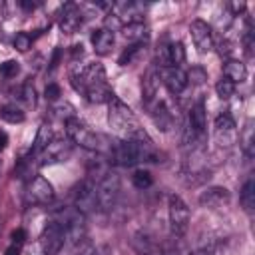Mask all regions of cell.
<instances>
[{
    "label": "cell",
    "instance_id": "obj_7",
    "mask_svg": "<svg viewBox=\"0 0 255 255\" xmlns=\"http://www.w3.org/2000/svg\"><path fill=\"white\" fill-rule=\"evenodd\" d=\"M42 251L44 255H60L64 243H66V233H64V227L60 221L52 219L46 223L44 231H42Z\"/></svg>",
    "mask_w": 255,
    "mask_h": 255
},
{
    "label": "cell",
    "instance_id": "obj_18",
    "mask_svg": "<svg viewBox=\"0 0 255 255\" xmlns=\"http://www.w3.org/2000/svg\"><path fill=\"white\" fill-rule=\"evenodd\" d=\"M141 92H143V104L149 108L157 100V92H159V72L155 68H149L145 72L141 82Z\"/></svg>",
    "mask_w": 255,
    "mask_h": 255
},
{
    "label": "cell",
    "instance_id": "obj_2",
    "mask_svg": "<svg viewBox=\"0 0 255 255\" xmlns=\"http://www.w3.org/2000/svg\"><path fill=\"white\" fill-rule=\"evenodd\" d=\"M153 157V147L147 139H120L110 145V161L122 167H131Z\"/></svg>",
    "mask_w": 255,
    "mask_h": 255
},
{
    "label": "cell",
    "instance_id": "obj_21",
    "mask_svg": "<svg viewBox=\"0 0 255 255\" xmlns=\"http://www.w3.org/2000/svg\"><path fill=\"white\" fill-rule=\"evenodd\" d=\"M223 78H227V80L233 82V84L245 82V78H247V68H245V64L239 62V60H235V58L225 60V64H223Z\"/></svg>",
    "mask_w": 255,
    "mask_h": 255
},
{
    "label": "cell",
    "instance_id": "obj_38",
    "mask_svg": "<svg viewBox=\"0 0 255 255\" xmlns=\"http://www.w3.org/2000/svg\"><path fill=\"white\" fill-rule=\"evenodd\" d=\"M227 8L231 10V16H239L241 12H245L247 4H245V2H231V4L227 6Z\"/></svg>",
    "mask_w": 255,
    "mask_h": 255
},
{
    "label": "cell",
    "instance_id": "obj_26",
    "mask_svg": "<svg viewBox=\"0 0 255 255\" xmlns=\"http://www.w3.org/2000/svg\"><path fill=\"white\" fill-rule=\"evenodd\" d=\"M239 201H241V205H243L245 211H251L253 209V205H255V179L253 177H249L243 183L241 193H239Z\"/></svg>",
    "mask_w": 255,
    "mask_h": 255
},
{
    "label": "cell",
    "instance_id": "obj_28",
    "mask_svg": "<svg viewBox=\"0 0 255 255\" xmlns=\"http://www.w3.org/2000/svg\"><path fill=\"white\" fill-rule=\"evenodd\" d=\"M131 183H133L135 189H147V187H151L153 177L147 169H135L133 175H131Z\"/></svg>",
    "mask_w": 255,
    "mask_h": 255
},
{
    "label": "cell",
    "instance_id": "obj_30",
    "mask_svg": "<svg viewBox=\"0 0 255 255\" xmlns=\"http://www.w3.org/2000/svg\"><path fill=\"white\" fill-rule=\"evenodd\" d=\"M32 42H34V36H30L28 32H16L14 36V48L18 52H28L32 48Z\"/></svg>",
    "mask_w": 255,
    "mask_h": 255
},
{
    "label": "cell",
    "instance_id": "obj_35",
    "mask_svg": "<svg viewBox=\"0 0 255 255\" xmlns=\"http://www.w3.org/2000/svg\"><path fill=\"white\" fill-rule=\"evenodd\" d=\"M44 94H46V100H50V102H58L60 96H62V90H60L58 84H48Z\"/></svg>",
    "mask_w": 255,
    "mask_h": 255
},
{
    "label": "cell",
    "instance_id": "obj_9",
    "mask_svg": "<svg viewBox=\"0 0 255 255\" xmlns=\"http://www.w3.org/2000/svg\"><path fill=\"white\" fill-rule=\"evenodd\" d=\"M26 199H28V203H34V205H46V203H50L54 199V187H52V183L46 177H42V175H34L28 181Z\"/></svg>",
    "mask_w": 255,
    "mask_h": 255
},
{
    "label": "cell",
    "instance_id": "obj_36",
    "mask_svg": "<svg viewBox=\"0 0 255 255\" xmlns=\"http://www.w3.org/2000/svg\"><path fill=\"white\" fill-rule=\"evenodd\" d=\"M24 100H26V104H30V106H34L36 104V92H34V86H32V82H26L24 84Z\"/></svg>",
    "mask_w": 255,
    "mask_h": 255
},
{
    "label": "cell",
    "instance_id": "obj_13",
    "mask_svg": "<svg viewBox=\"0 0 255 255\" xmlns=\"http://www.w3.org/2000/svg\"><path fill=\"white\" fill-rule=\"evenodd\" d=\"M207 126V114H205V106L199 102L195 106H191L189 114H187V128H185V141H193L197 135H201L205 131Z\"/></svg>",
    "mask_w": 255,
    "mask_h": 255
},
{
    "label": "cell",
    "instance_id": "obj_8",
    "mask_svg": "<svg viewBox=\"0 0 255 255\" xmlns=\"http://www.w3.org/2000/svg\"><path fill=\"white\" fill-rule=\"evenodd\" d=\"M72 155V141L70 139H52L40 153V165H52V163H62Z\"/></svg>",
    "mask_w": 255,
    "mask_h": 255
},
{
    "label": "cell",
    "instance_id": "obj_24",
    "mask_svg": "<svg viewBox=\"0 0 255 255\" xmlns=\"http://www.w3.org/2000/svg\"><path fill=\"white\" fill-rule=\"evenodd\" d=\"M167 68H181L185 62V48L181 42H171L167 44Z\"/></svg>",
    "mask_w": 255,
    "mask_h": 255
},
{
    "label": "cell",
    "instance_id": "obj_46",
    "mask_svg": "<svg viewBox=\"0 0 255 255\" xmlns=\"http://www.w3.org/2000/svg\"><path fill=\"white\" fill-rule=\"evenodd\" d=\"M20 6H22L24 10H34V8H36V2H20Z\"/></svg>",
    "mask_w": 255,
    "mask_h": 255
},
{
    "label": "cell",
    "instance_id": "obj_12",
    "mask_svg": "<svg viewBox=\"0 0 255 255\" xmlns=\"http://www.w3.org/2000/svg\"><path fill=\"white\" fill-rule=\"evenodd\" d=\"M74 201H76V209L80 213H88L92 209H96V183L92 177H86L74 193Z\"/></svg>",
    "mask_w": 255,
    "mask_h": 255
},
{
    "label": "cell",
    "instance_id": "obj_31",
    "mask_svg": "<svg viewBox=\"0 0 255 255\" xmlns=\"http://www.w3.org/2000/svg\"><path fill=\"white\" fill-rule=\"evenodd\" d=\"M143 48V44H131V46H128L124 52H122V56H120V60H118V64L120 66H128V64H131V60L139 54V50Z\"/></svg>",
    "mask_w": 255,
    "mask_h": 255
},
{
    "label": "cell",
    "instance_id": "obj_41",
    "mask_svg": "<svg viewBox=\"0 0 255 255\" xmlns=\"http://www.w3.org/2000/svg\"><path fill=\"white\" fill-rule=\"evenodd\" d=\"M20 253H22V245L20 243H10L4 255H20Z\"/></svg>",
    "mask_w": 255,
    "mask_h": 255
},
{
    "label": "cell",
    "instance_id": "obj_34",
    "mask_svg": "<svg viewBox=\"0 0 255 255\" xmlns=\"http://www.w3.org/2000/svg\"><path fill=\"white\" fill-rule=\"evenodd\" d=\"M207 80V74L201 70V68H193L189 74H187V84H203Z\"/></svg>",
    "mask_w": 255,
    "mask_h": 255
},
{
    "label": "cell",
    "instance_id": "obj_33",
    "mask_svg": "<svg viewBox=\"0 0 255 255\" xmlns=\"http://www.w3.org/2000/svg\"><path fill=\"white\" fill-rule=\"evenodd\" d=\"M54 112H56V116H58V118H62L64 122H66V120H70V118H74V108H72L68 102L58 104V106L54 108Z\"/></svg>",
    "mask_w": 255,
    "mask_h": 255
},
{
    "label": "cell",
    "instance_id": "obj_10",
    "mask_svg": "<svg viewBox=\"0 0 255 255\" xmlns=\"http://www.w3.org/2000/svg\"><path fill=\"white\" fill-rule=\"evenodd\" d=\"M189 34L193 40V46L197 48L199 54H209L213 50V32L211 26L205 20H193L189 24Z\"/></svg>",
    "mask_w": 255,
    "mask_h": 255
},
{
    "label": "cell",
    "instance_id": "obj_25",
    "mask_svg": "<svg viewBox=\"0 0 255 255\" xmlns=\"http://www.w3.org/2000/svg\"><path fill=\"white\" fill-rule=\"evenodd\" d=\"M54 139V133H52V128L48 124H42L38 128V133H36V139H34V145H32V153L38 155L50 141Z\"/></svg>",
    "mask_w": 255,
    "mask_h": 255
},
{
    "label": "cell",
    "instance_id": "obj_14",
    "mask_svg": "<svg viewBox=\"0 0 255 255\" xmlns=\"http://www.w3.org/2000/svg\"><path fill=\"white\" fill-rule=\"evenodd\" d=\"M84 22V14H82V8L74 2H68L64 4L62 12H60V18H58V24H60V30L66 32V34H74Z\"/></svg>",
    "mask_w": 255,
    "mask_h": 255
},
{
    "label": "cell",
    "instance_id": "obj_5",
    "mask_svg": "<svg viewBox=\"0 0 255 255\" xmlns=\"http://www.w3.org/2000/svg\"><path fill=\"white\" fill-rule=\"evenodd\" d=\"M66 133H68V139L72 143H78L80 147L84 149H90V151H98L102 145H100V135L94 133L82 120H78L76 116L66 120Z\"/></svg>",
    "mask_w": 255,
    "mask_h": 255
},
{
    "label": "cell",
    "instance_id": "obj_22",
    "mask_svg": "<svg viewBox=\"0 0 255 255\" xmlns=\"http://www.w3.org/2000/svg\"><path fill=\"white\" fill-rule=\"evenodd\" d=\"M131 247H133V251H135L137 255H153V251H155L153 239H151L147 233H143V231L133 233V237H131Z\"/></svg>",
    "mask_w": 255,
    "mask_h": 255
},
{
    "label": "cell",
    "instance_id": "obj_20",
    "mask_svg": "<svg viewBox=\"0 0 255 255\" xmlns=\"http://www.w3.org/2000/svg\"><path fill=\"white\" fill-rule=\"evenodd\" d=\"M122 34L126 40L133 42V44H143L147 38H149V30L145 26L143 20H137V22H126L122 26Z\"/></svg>",
    "mask_w": 255,
    "mask_h": 255
},
{
    "label": "cell",
    "instance_id": "obj_23",
    "mask_svg": "<svg viewBox=\"0 0 255 255\" xmlns=\"http://www.w3.org/2000/svg\"><path fill=\"white\" fill-rule=\"evenodd\" d=\"M239 143H241V149H243L245 157H253V153H255V135H253V120H247V122H245V128H243V131L239 133Z\"/></svg>",
    "mask_w": 255,
    "mask_h": 255
},
{
    "label": "cell",
    "instance_id": "obj_40",
    "mask_svg": "<svg viewBox=\"0 0 255 255\" xmlns=\"http://www.w3.org/2000/svg\"><path fill=\"white\" fill-rule=\"evenodd\" d=\"M92 255H114V251H112V247H110L108 243H104V245H100V247H96Z\"/></svg>",
    "mask_w": 255,
    "mask_h": 255
},
{
    "label": "cell",
    "instance_id": "obj_43",
    "mask_svg": "<svg viewBox=\"0 0 255 255\" xmlns=\"http://www.w3.org/2000/svg\"><path fill=\"white\" fill-rule=\"evenodd\" d=\"M60 54H62V50L56 48V52H54V56H52V60H50V70H54V68L58 66V62H60Z\"/></svg>",
    "mask_w": 255,
    "mask_h": 255
},
{
    "label": "cell",
    "instance_id": "obj_45",
    "mask_svg": "<svg viewBox=\"0 0 255 255\" xmlns=\"http://www.w3.org/2000/svg\"><path fill=\"white\" fill-rule=\"evenodd\" d=\"M6 145H8V135H6L4 131H0V151H2Z\"/></svg>",
    "mask_w": 255,
    "mask_h": 255
},
{
    "label": "cell",
    "instance_id": "obj_32",
    "mask_svg": "<svg viewBox=\"0 0 255 255\" xmlns=\"http://www.w3.org/2000/svg\"><path fill=\"white\" fill-rule=\"evenodd\" d=\"M20 72V64L16 60H4L0 64V76L10 80V78H16V74Z\"/></svg>",
    "mask_w": 255,
    "mask_h": 255
},
{
    "label": "cell",
    "instance_id": "obj_19",
    "mask_svg": "<svg viewBox=\"0 0 255 255\" xmlns=\"http://www.w3.org/2000/svg\"><path fill=\"white\" fill-rule=\"evenodd\" d=\"M114 32H110L108 28H98L92 32V46H94V52L98 56H108L114 48Z\"/></svg>",
    "mask_w": 255,
    "mask_h": 255
},
{
    "label": "cell",
    "instance_id": "obj_6",
    "mask_svg": "<svg viewBox=\"0 0 255 255\" xmlns=\"http://www.w3.org/2000/svg\"><path fill=\"white\" fill-rule=\"evenodd\" d=\"M72 84L78 92L86 94L90 88L106 84V70L102 64H88L72 74Z\"/></svg>",
    "mask_w": 255,
    "mask_h": 255
},
{
    "label": "cell",
    "instance_id": "obj_42",
    "mask_svg": "<svg viewBox=\"0 0 255 255\" xmlns=\"http://www.w3.org/2000/svg\"><path fill=\"white\" fill-rule=\"evenodd\" d=\"M82 56H84L82 44H76V46H72V58H74V60H78V58H82Z\"/></svg>",
    "mask_w": 255,
    "mask_h": 255
},
{
    "label": "cell",
    "instance_id": "obj_3",
    "mask_svg": "<svg viewBox=\"0 0 255 255\" xmlns=\"http://www.w3.org/2000/svg\"><path fill=\"white\" fill-rule=\"evenodd\" d=\"M120 189H122L120 175L114 171L104 173V177L96 185V207L100 211H110L120 197Z\"/></svg>",
    "mask_w": 255,
    "mask_h": 255
},
{
    "label": "cell",
    "instance_id": "obj_11",
    "mask_svg": "<svg viewBox=\"0 0 255 255\" xmlns=\"http://www.w3.org/2000/svg\"><path fill=\"white\" fill-rule=\"evenodd\" d=\"M235 128H237L235 120H233V116L229 112L219 114L215 118V139H217V143L223 145V147H229L237 137V129Z\"/></svg>",
    "mask_w": 255,
    "mask_h": 255
},
{
    "label": "cell",
    "instance_id": "obj_37",
    "mask_svg": "<svg viewBox=\"0 0 255 255\" xmlns=\"http://www.w3.org/2000/svg\"><path fill=\"white\" fill-rule=\"evenodd\" d=\"M26 237H28L26 231H24L22 227H18V229H14V231L10 233V239H12L10 243H20V245H24V243H26Z\"/></svg>",
    "mask_w": 255,
    "mask_h": 255
},
{
    "label": "cell",
    "instance_id": "obj_44",
    "mask_svg": "<svg viewBox=\"0 0 255 255\" xmlns=\"http://www.w3.org/2000/svg\"><path fill=\"white\" fill-rule=\"evenodd\" d=\"M191 251L185 247V245H175V249L171 251V255H189Z\"/></svg>",
    "mask_w": 255,
    "mask_h": 255
},
{
    "label": "cell",
    "instance_id": "obj_1",
    "mask_svg": "<svg viewBox=\"0 0 255 255\" xmlns=\"http://www.w3.org/2000/svg\"><path fill=\"white\" fill-rule=\"evenodd\" d=\"M108 106V124L114 133H118L122 139H147L143 128L139 126V120L120 98L114 96Z\"/></svg>",
    "mask_w": 255,
    "mask_h": 255
},
{
    "label": "cell",
    "instance_id": "obj_16",
    "mask_svg": "<svg viewBox=\"0 0 255 255\" xmlns=\"http://www.w3.org/2000/svg\"><path fill=\"white\" fill-rule=\"evenodd\" d=\"M161 78L173 96H179L187 88V72H183L181 68H163Z\"/></svg>",
    "mask_w": 255,
    "mask_h": 255
},
{
    "label": "cell",
    "instance_id": "obj_17",
    "mask_svg": "<svg viewBox=\"0 0 255 255\" xmlns=\"http://www.w3.org/2000/svg\"><path fill=\"white\" fill-rule=\"evenodd\" d=\"M149 114H151V120H153V124L157 126V129L167 131V129L173 126V116H171V112H169V108H167V104H165L163 100L157 98V100L149 106Z\"/></svg>",
    "mask_w": 255,
    "mask_h": 255
},
{
    "label": "cell",
    "instance_id": "obj_27",
    "mask_svg": "<svg viewBox=\"0 0 255 255\" xmlns=\"http://www.w3.org/2000/svg\"><path fill=\"white\" fill-rule=\"evenodd\" d=\"M0 118L4 122H8V124H22L26 116H24L22 108H18L16 104H4L0 108Z\"/></svg>",
    "mask_w": 255,
    "mask_h": 255
},
{
    "label": "cell",
    "instance_id": "obj_39",
    "mask_svg": "<svg viewBox=\"0 0 255 255\" xmlns=\"http://www.w3.org/2000/svg\"><path fill=\"white\" fill-rule=\"evenodd\" d=\"M189 255H215V249H213V245H203V247H199V249H195V251H191Z\"/></svg>",
    "mask_w": 255,
    "mask_h": 255
},
{
    "label": "cell",
    "instance_id": "obj_29",
    "mask_svg": "<svg viewBox=\"0 0 255 255\" xmlns=\"http://www.w3.org/2000/svg\"><path fill=\"white\" fill-rule=\"evenodd\" d=\"M215 92H217V96H219L221 100H229V98L235 94V84L229 82L227 78H221V80L215 84Z\"/></svg>",
    "mask_w": 255,
    "mask_h": 255
},
{
    "label": "cell",
    "instance_id": "obj_4",
    "mask_svg": "<svg viewBox=\"0 0 255 255\" xmlns=\"http://www.w3.org/2000/svg\"><path fill=\"white\" fill-rule=\"evenodd\" d=\"M167 217H169V229L175 237H183L189 229V221H191V213L187 203L179 197V195H169L167 199Z\"/></svg>",
    "mask_w": 255,
    "mask_h": 255
},
{
    "label": "cell",
    "instance_id": "obj_15",
    "mask_svg": "<svg viewBox=\"0 0 255 255\" xmlns=\"http://www.w3.org/2000/svg\"><path fill=\"white\" fill-rule=\"evenodd\" d=\"M229 201H231V193L227 187H221V185H211L199 193V203L209 209H221L229 205Z\"/></svg>",
    "mask_w": 255,
    "mask_h": 255
}]
</instances>
